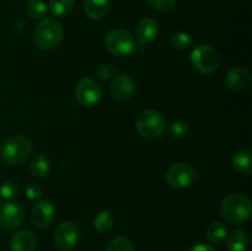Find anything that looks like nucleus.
<instances>
[{"instance_id": "6e6552de", "label": "nucleus", "mask_w": 252, "mask_h": 251, "mask_svg": "<svg viewBox=\"0 0 252 251\" xmlns=\"http://www.w3.org/2000/svg\"><path fill=\"white\" fill-rule=\"evenodd\" d=\"M75 96L80 105L85 106V107H91L100 102L102 91H101L97 81L91 78H84L76 85Z\"/></svg>"}, {"instance_id": "f257e3e1", "label": "nucleus", "mask_w": 252, "mask_h": 251, "mask_svg": "<svg viewBox=\"0 0 252 251\" xmlns=\"http://www.w3.org/2000/svg\"><path fill=\"white\" fill-rule=\"evenodd\" d=\"M220 216L231 224L248 221L252 216L251 199L243 193H230L221 201Z\"/></svg>"}, {"instance_id": "cd10ccee", "label": "nucleus", "mask_w": 252, "mask_h": 251, "mask_svg": "<svg viewBox=\"0 0 252 251\" xmlns=\"http://www.w3.org/2000/svg\"><path fill=\"white\" fill-rule=\"evenodd\" d=\"M148 2L154 9L160 10V11H167V10L174 9L177 0H148Z\"/></svg>"}, {"instance_id": "4be33fe9", "label": "nucleus", "mask_w": 252, "mask_h": 251, "mask_svg": "<svg viewBox=\"0 0 252 251\" xmlns=\"http://www.w3.org/2000/svg\"><path fill=\"white\" fill-rule=\"evenodd\" d=\"M94 225L98 233H107L113 225V217L110 211H101L97 216L95 217Z\"/></svg>"}, {"instance_id": "a878e982", "label": "nucleus", "mask_w": 252, "mask_h": 251, "mask_svg": "<svg viewBox=\"0 0 252 251\" xmlns=\"http://www.w3.org/2000/svg\"><path fill=\"white\" fill-rule=\"evenodd\" d=\"M0 196L4 199H14L19 196V186L15 181H5L0 186Z\"/></svg>"}, {"instance_id": "dca6fc26", "label": "nucleus", "mask_w": 252, "mask_h": 251, "mask_svg": "<svg viewBox=\"0 0 252 251\" xmlns=\"http://www.w3.org/2000/svg\"><path fill=\"white\" fill-rule=\"evenodd\" d=\"M110 7V0H85L84 1V11L86 16L94 21H98L107 16Z\"/></svg>"}, {"instance_id": "bb28decb", "label": "nucleus", "mask_w": 252, "mask_h": 251, "mask_svg": "<svg viewBox=\"0 0 252 251\" xmlns=\"http://www.w3.org/2000/svg\"><path fill=\"white\" fill-rule=\"evenodd\" d=\"M117 74V68L116 65L111 63H103L100 64L96 69V76H97L100 80H110V79H113Z\"/></svg>"}, {"instance_id": "423d86ee", "label": "nucleus", "mask_w": 252, "mask_h": 251, "mask_svg": "<svg viewBox=\"0 0 252 251\" xmlns=\"http://www.w3.org/2000/svg\"><path fill=\"white\" fill-rule=\"evenodd\" d=\"M191 63L198 71L211 74L219 68L220 57L219 53L208 44H198L191 51Z\"/></svg>"}, {"instance_id": "1a4fd4ad", "label": "nucleus", "mask_w": 252, "mask_h": 251, "mask_svg": "<svg viewBox=\"0 0 252 251\" xmlns=\"http://www.w3.org/2000/svg\"><path fill=\"white\" fill-rule=\"evenodd\" d=\"M196 177V171L187 162H176L166 172V181L174 188H186Z\"/></svg>"}, {"instance_id": "aec40b11", "label": "nucleus", "mask_w": 252, "mask_h": 251, "mask_svg": "<svg viewBox=\"0 0 252 251\" xmlns=\"http://www.w3.org/2000/svg\"><path fill=\"white\" fill-rule=\"evenodd\" d=\"M226 226L223 221H214L209 224L206 230V236L209 243L212 244H220L224 239L226 238Z\"/></svg>"}, {"instance_id": "4468645a", "label": "nucleus", "mask_w": 252, "mask_h": 251, "mask_svg": "<svg viewBox=\"0 0 252 251\" xmlns=\"http://www.w3.org/2000/svg\"><path fill=\"white\" fill-rule=\"evenodd\" d=\"M158 34H159V26L154 19L144 17V19L139 20L135 26V38L142 46L154 42Z\"/></svg>"}, {"instance_id": "ddd939ff", "label": "nucleus", "mask_w": 252, "mask_h": 251, "mask_svg": "<svg viewBox=\"0 0 252 251\" xmlns=\"http://www.w3.org/2000/svg\"><path fill=\"white\" fill-rule=\"evenodd\" d=\"M251 83V73L243 66H235L230 69L225 75V84L228 89L236 91H244Z\"/></svg>"}, {"instance_id": "0eeeda50", "label": "nucleus", "mask_w": 252, "mask_h": 251, "mask_svg": "<svg viewBox=\"0 0 252 251\" xmlns=\"http://www.w3.org/2000/svg\"><path fill=\"white\" fill-rule=\"evenodd\" d=\"M79 239H80V231L78 225L73 221H63L54 230V244L61 250L69 251L74 249L78 245Z\"/></svg>"}, {"instance_id": "2eb2a0df", "label": "nucleus", "mask_w": 252, "mask_h": 251, "mask_svg": "<svg viewBox=\"0 0 252 251\" xmlns=\"http://www.w3.org/2000/svg\"><path fill=\"white\" fill-rule=\"evenodd\" d=\"M37 245L36 236L29 230H20L10 239L11 251H34Z\"/></svg>"}, {"instance_id": "c85d7f7f", "label": "nucleus", "mask_w": 252, "mask_h": 251, "mask_svg": "<svg viewBox=\"0 0 252 251\" xmlns=\"http://www.w3.org/2000/svg\"><path fill=\"white\" fill-rule=\"evenodd\" d=\"M187 130H189V127H187L186 123L182 122V121H175V122H172L171 126H170V133H171V135H174V137H185Z\"/></svg>"}, {"instance_id": "f03ea898", "label": "nucleus", "mask_w": 252, "mask_h": 251, "mask_svg": "<svg viewBox=\"0 0 252 251\" xmlns=\"http://www.w3.org/2000/svg\"><path fill=\"white\" fill-rule=\"evenodd\" d=\"M63 27L56 19H42L33 30V42L38 48L51 51L63 41Z\"/></svg>"}, {"instance_id": "a211bd4d", "label": "nucleus", "mask_w": 252, "mask_h": 251, "mask_svg": "<svg viewBox=\"0 0 252 251\" xmlns=\"http://www.w3.org/2000/svg\"><path fill=\"white\" fill-rule=\"evenodd\" d=\"M30 170L33 176L38 177V179H44L48 176L49 171H51V162L46 155L42 153H37L32 157L31 162H30Z\"/></svg>"}, {"instance_id": "9d476101", "label": "nucleus", "mask_w": 252, "mask_h": 251, "mask_svg": "<svg viewBox=\"0 0 252 251\" xmlns=\"http://www.w3.org/2000/svg\"><path fill=\"white\" fill-rule=\"evenodd\" d=\"M56 217V208L54 204L48 199H38L31 211V223L32 225L38 229L47 228L52 224Z\"/></svg>"}, {"instance_id": "7ed1b4c3", "label": "nucleus", "mask_w": 252, "mask_h": 251, "mask_svg": "<svg viewBox=\"0 0 252 251\" xmlns=\"http://www.w3.org/2000/svg\"><path fill=\"white\" fill-rule=\"evenodd\" d=\"M33 152V145L24 135L7 138L0 148V157L10 165H20L26 161Z\"/></svg>"}, {"instance_id": "7c9ffc66", "label": "nucleus", "mask_w": 252, "mask_h": 251, "mask_svg": "<svg viewBox=\"0 0 252 251\" xmlns=\"http://www.w3.org/2000/svg\"><path fill=\"white\" fill-rule=\"evenodd\" d=\"M189 251H216V249H213V246H211L209 244L197 243L192 246Z\"/></svg>"}, {"instance_id": "20e7f679", "label": "nucleus", "mask_w": 252, "mask_h": 251, "mask_svg": "<svg viewBox=\"0 0 252 251\" xmlns=\"http://www.w3.org/2000/svg\"><path fill=\"white\" fill-rule=\"evenodd\" d=\"M105 47L116 57L129 56L137 48V41L130 32L123 29H115L105 37Z\"/></svg>"}, {"instance_id": "5701e85b", "label": "nucleus", "mask_w": 252, "mask_h": 251, "mask_svg": "<svg viewBox=\"0 0 252 251\" xmlns=\"http://www.w3.org/2000/svg\"><path fill=\"white\" fill-rule=\"evenodd\" d=\"M106 251H135V248L127 236H117L110 240L106 246Z\"/></svg>"}, {"instance_id": "6ab92c4d", "label": "nucleus", "mask_w": 252, "mask_h": 251, "mask_svg": "<svg viewBox=\"0 0 252 251\" xmlns=\"http://www.w3.org/2000/svg\"><path fill=\"white\" fill-rule=\"evenodd\" d=\"M249 245V238L244 230H233L226 236V246L229 251H245Z\"/></svg>"}, {"instance_id": "9b49d317", "label": "nucleus", "mask_w": 252, "mask_h": 251, "mask_svg": "<svg viewBox=\"0 0 252 251\" xmlns=\"http://www.w3.org/2000/svg\"><path fill=\"white\" fill-rule=\"evenodd\" d=\"M24 220V212L19 204L14 202H6L0 206V226L4 230H15L21 225Z\"/></svg>"}, {"instance_id": "39448f33", "label": "nucleus", "mask_w": 252, "mask_h": 251, "mask_svg": "<svg viewBox=\"0 0 252 251\" xmlns=\"http://www.w3.org/2000/svg\"><path fill=\"white\" fill-rule=\"evenodd\" d=\"M135 126L142 137L155 139L160 137L166 127L164 116L155 110H145L138 115Z\"/></svg>"}, {"instance_id": "412c9836", "label": "nucleus", "mask_w": 252, "mask_h": 251, "mask_svg": "<svg viewBox=\"0 0 252 251\" xmlns=\"http://www.w3.org/2000/svg\"><path fill=\"white\" fill-rule=\"evenodd\" d=\"M48 7L53 16H66L73 11L74 0H49Z\"/></svg>"}, {"instance_id": "b1692460", "label": "nucleus", "mask_w": 252, "mask_h": 251, "mask_svg": "<svg viewBox=\"0 0 252 251\" xmlns=\"http://www.w3.org/2000/svg\"><path fill=\"white\" fill-rule=\"evenodd\" d=\"M26 12L31 19L42 20L46 16L47 6L42 0H29L26 4Z\"/></svg>"}, {"instance_id": "393cba45", "label": "nucleus", "mask_w": 252, "mask_h": 251, "mask_svg": "<svg viewBox=\"0 0 252 251\" xmlns=\"http://www.w3.org/2000/svg\"><path fill=\"white\" fill-rule=\"evenodd\" d=\"M170 42L176 49H186L192 44V37L187 32L179 31L172 34Z\"/></svg>"}, {"instance_id": "f8f14e48", "label": "nucleus", "mask_w": 252, "mask_h": 251, "mask_svg": "<svg viewBox=\"0 0 252 251\" xmlns=\"http://www.w3.org/2000/svg\"><path fill=\"white\" fill-rule=\"evenodd\" d=\"M137 86L135 81L127 74H122L113 79L111 84V94L118 101H128L134 96Z\"/></svg>"}, {"instance_id": "c756f323", "label": "nucleus", "mask_w": 252, "mask_h": 251, "mask_svg": "<svg viewBox=\"0 0 252 251\" xmlns=\"http://www.w3.org/2000/svg\"><path fill=\"white\" fill-rule=\"evenodd\" d=\"M25 193H26L27 198L31 199V201H38V199H41L43 191L38 184H30L25 189Z\"/></svg>"}, {"instance_id": "f3484780", "label": "nucleus", "mask_w": 252, "mask_h": 251, "mask_svg": "<svg viewBox=\"0 0 252 251\" xmlns=\"http://www.w3.org/2000/svg\"><path fill=\"white\" fill-rule=\"evenodd\" d=\"M231 165L240 175L249 176L252 172V152L248 148L239 149L231 157Z\"/></svg>"}]
</instances>
